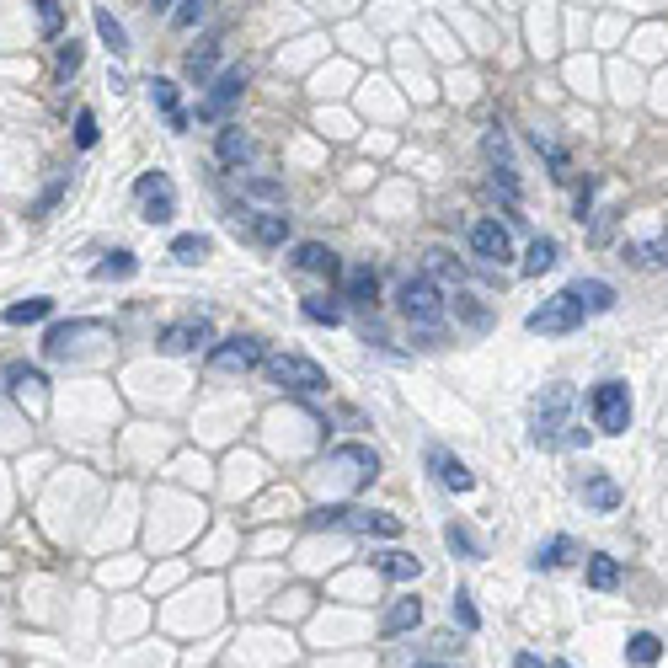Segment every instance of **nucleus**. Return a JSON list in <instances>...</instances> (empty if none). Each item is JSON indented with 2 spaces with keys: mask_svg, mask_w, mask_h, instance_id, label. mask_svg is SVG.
I'll list each match as a JSON object with an SVG mask.
<instances>
[{
  "mask_svg": "<svg viewBox=\"0 0 668 668\" xmlns=\"http://www.w3.org/2000/svg\"><path fill=\"white\" fill-rule=\"evenodd\" d=\"M572 412H578V396H572V385H546V391L535 396L530 407V433L540 449H562L567 433H572Z\"/></svg>",
  "mask_w": 668,
  "mask_h": 668,
  "instance_id": "f257e3e1",
  "label": "nucleus"
},
{
  "mask_svg": "<svg viewBox=\"0 0 668 668\" xmlns=\"http://www.w3.org/2000/svg\"><path fill=\"white\" fill-rule=\"evenodd\" d=\"M396 305H401V316H407L417 332L428 337H439V326H444V310H449V300H444V289L433 284L428 273H417V278H407V284H401V294H396Z\"/></svg>",
  "mask_w": 668,
  "mask_h": 668,
  "instance_id": "f03ea898",
  "label": "nucleus"
},
{
  "mask_svg": "<svg viewBox=\"0 0 668 668\" xmlns=\"http://www.w3.org/2000/svg\"><path fill=\"white\" fill-rule=\"evenodd\" d=\"M262 369H268V380L289 396H321L326 391V369L300 359V353H273V359H262Z\"/></svg>",
  "mask_w": 668,
  "mask_h": 668,
  "instance_id": "7ed1b4c3",
  "label": "nucleus"
},
{
  "mask_svg": "<svg viewBox=\"0 0 668 668\" xmlns=\"http://www.w3.org/2000/svg\"><path fill=\"white\" fill-rule=\"evenodd\" d=\"M588 321V310L578 305V294L562 289V294H551V300H540V310H530V332L540 337H567V332H578V326Z\"/></svg>",
  "mask_w": 668,
  "mask_h": 668,
  "instance_id": "20e7f679",
  "label": "nucleus"
},
{
  "mask_svg": "<svg viewBox=\"0 0 668 668\" xmlns=\"http://www.w3.org/2000/svg\"><path fill=\"white\" fill-rule=\"evenodd\" d=\"M588 412H594L599 433H626L631 428V391L620 380H599L594 391H588Z\"/></svg>",
  "mask_w": 668,
  "mask_h": 668,
  "instance_id": "39448f33",
  "label": "nucleus"
},
{
  "mask_svg": "<svg viewBox=\"0 0 668 668\" xmlns=\"http://www.w3.org/2000/svg\"><path fill=\"white\" fill-rule=\"evenodd\" d=\"M134 198H139V209H145V225H172L177 193H172V177L166 172H145L134 182Z\"/></svg>",
  "mask_w": 668,
  "mask_h": 668,
  "instance_id": "423d86ee",
  "label": "nucleus"
},
{
  "mask_svg": "<svg viewBox=\"0 0 668 668\" xmlns=\"http://www.w3.org/2000/svg\"><path fill=\"white\" fill-rule=\"evenodd\" d=\"M262 359H268V348H262L257 337H246V332H236V337H225V343L209 348V364L225 369V375H246V369H257Z\"/></svg>",
  "mask_w": 668,
  "mask_h": 668,
  "instance_id": "0eeeda50",
  "label": "nucleus"
},
{
  "mask_svg": "<svg viewBox=\"0 0 668 668\" xmlns=\"http://www.w3.org/2000/svg\"><path fill=\"white\" fill-rule=\"evenodd\" d=\"M246 81H252V75H246V65H230L220 81H209V97L198 102V118L204 123H214V118H225L230 107L241 102V91H246Z\"/></svg>",
  "mask_w": 668,
  "mask_h": 668,
  "instance_id": "6e6552de",
  "label": "nucleus"
},
{
  "mask_svg": "<svg viewBox=\"0 0 668 668\" xmlns=\"http://www.w3.org/2000/svg\"><path fill=\"white\" fill-rule=\"evenodd\" d=\"M471 252L487 262V268H503L508 257H514V241H508V225L497 220H476L471 225Z\"/></svg>",
  "mask_w": 668,
  "mask_h": 668,
  "instance_id": "1a4fd4ad",
  "label": "nucleus"
},
{
  "mask_svg": "<svg viewBox=\"0 0 668 668\" xmlns=\"http://www.w3.org/2000/svg\"><path fill=\"white\" fill-rule=\"evenodd\" d=\"M204 343H214V326L198 316V321H177L161 332V353H172V359H182V353H198Z\"/></svg>",
  "mask_w": 668,
  "mask_h": 668,
  "instance_id": "9d476101",
  "label": "nucleus"
},
{
  "mask_svg": "<svg viewBox=\"0 0 668 668\" xmlns=\"http://www.w3.org/2000/svg\"><path fill=\"white\" fill-rule=\"evenodd\" d=\"M241 220H246V230H252V241H262V246H284L289 241V214H278V209H241L236 225Z\"/></svg>",
  "mask_w": 668,
  "mask_h": 668,
  "instance_id": "9b49d317",
  "label": "nucleus"
},
{
  "mask_svg": "<svg viewBox=\"0 0 668 668\" xmlns=\"http://www.w3.org/2000/svg\"><path fill=\"white\" fill-rule=\"evenodd\" d=\"M252 134L241 129V123H225L220 129V139H214V155H220V166H230V172H241L246 161H252Z\"/></svg>",
  "mask_w": 668,
  "mask_h": 668,
  "instance_id": "f8f14e48",
  "label": "nucleus"
},
{
  "mask_svg": "<svg viewBox=\"0 0 668 668\" xmlns=\"http://www.w3.org/2000/svg\"><path fill=\"white\" fill-rule=\"evenodd\" d=\"M214 65H220V38H204L198 49H188V59H182V75H188L193 86H209V75H214Z\"/></svg>",
  "mask_w": 668,
  "mask_h": 668,
  "instance_id": "ddd939ff",
  "label": "nucleus"
},
{
  "mask_svg": "<svg viewBox=\"0 0 668 668\" xmlns=\"http://www.w3.org/2000/svg\"><path fill=\"white\" fill-rule=\"evenodd\" d=\"M583 503L594 508V514H615V508H620V487H615V476L588 471V476H583Z\"/></svg>",
  "mask_w": 668,
  "mask_h": 668,
  "instance_id": "4468645a",
  "label": "nucleus"
},
{
  "mask_svg": "<svg viewBox=\"0 0 668 668\" xmlns=\"http://www.w3.org/2000/svg\"><path fill=\"white\" fill-rule=\"evenodd\" d=\"M343 300H353V305H375L380 300V273L369 268V262L343 273Z\"/></svg>",
  "mask_w": 668,
  "mask_h": 668,
  "instance_id": "2eb2a0df",
  "label": "nucleus"
},
{
  "mask_svg": "<svg viewBox=\"0 0 668 668\" xmlns=\"http://www.w3.org/2000/svg\"><path fill=\"white\" fill-rule=\"evenodd\" d=\"M428 465H433V476H439L449 492H471V487H476V476L465 471V460L444 455V449H428Z\"/></svg>",
  "mask_w": 668,
  "mask_h": 668,
  "instance_id": "dca6fc26",
  "label": "nucleus"
},
{
  "mask_svg": "<svg viewBox=\"0 0 668 668\" xmlns=\"http://www.w3.org/2000/svg\"><path fill=\"white\" fill-rule=\"evenodd\" d=\"M417 626H423V599H396L380 620V636H407Z\"/></svg>",
  "mask_w": 668,
  "mask_h": 668,
  "instance_id": "f3484780",
  "label": "nucleus"
},
{
  "mask_svg": "<svg viewBox=\"0 0 668 668\" xmlns=\"http://www.w3.org/2000/svg\"><path fill=\"white\" fill-rule=\"evenodd\" d=\"M289 262H294L300 273H326V278L337 273V252H332V246H321V241H300Z\"/></svg>",
  "mask_w": 668,
  "mask_h": 668,
  "instance_id": "a211bd4d",
  "label": "nucleus"
},
{
  "mask_svg": "<svg viewBox=\"0 0 668 668\" xmlns=\"http://www.w3.org/2000/svg\"><path fill=\"white\" fill-rule=\"evenodd\" d=\"M620 257H626L631 268H668V236H652V241H626V246H620Z\"/></svg>",
  "mask_w": 668,
  "mask_h": 668,
  "instance_id": "6ab92c4d",
  "label": "nucleus"
},
{
  "mask_svg": "<svg viewBox=\"0 0 668 668\" xmlns=\"http://www.w3.org/2000/svg\"><path fill=\"white\" fill-rule=\"evenodd\" d=\"M567 289L578 294V305L588 316H604V310L615 305V284H604V278H578V284H567Z\"/></svg>",
  "mask_w": 668,
  "mask_h": 668,
  "instance_id": "aec40b11",
  "label": "nucleus"
},
{
  "mask_svg": "<svg viewBox=\"0 0 668 668\" xmlns=\"http://www.w3.org/2000/svg\"><path fill=\"white\" fill-rule=\"evenodd\" d=\"M150 102L161 107L166 123H172L177 134H188V113H182V102H177V86H172V81H161V75H155V81H150Z\"/></svg>",
  "mask_w": 668,
  "mask_h": 668,
  "instance_id": "412c9836",
  "label": "nucleus"
},
{
  "mask_svg": "<svg viewBox=\"0 0 668 668\" xmlns=\"http://www.w3.org/2000/svg\"><path fill=\"white\" fill-rule=\"evenodd\" d=\"M343 530H353V535H401V519L369 514V508H348V524H343Z\"/></svg>",
  "mask_w": 668,
  "mask_h": 668,
  "instance_id": "4be33fe9",
  "label": "nucleus"
},
{
  "mask_svg": "<svg viewBox=\"0 0 668 668\" xmlns=\"http://www.w3.org/2000/svg\"><path fill=\"white\" fill-rule=\"evenodd\" d=\"M572 556H578V546H572L567 535H556V540H546V546L530 556V567H535V572H556V567H567Z\"/></svg>",
  "mask_w": 668,
  "mask_h": 668,
  "instance_id": "5701e85b",
  "label": "nucleus"
},
{
  "mask_svg": "<svg viewBox=\"0 0 668 668\" xmlns=\"http://www.w3.org/2000/svg\"><path fill=\"white\" fill-rule=\"evenodd\" d=\"M556 257H562L556 236H535V241H530V252H524V273H530V278L551 273V268H556Z\"/></svg>",
  "mask_w": 668,
  "mask_h": 668,
  "instance_id": "b1692460",
  "label": "nucleus"
},
{
  "mask_svg": "<svg viewBox=\"0 0 668 668\" xmlns=\"http://www.w3.org/2000/svg\"><path fill=\"white\" fill-rule=\"evenodd\" d=\"M332 460H337V465H359V481H375V476H380V455H375V449H364V444L332 449Z\"/></svg>",
  "mask_w": 668,
  "mask_h": 668,
  "instance_id": "393cba45",
  "label": "nucleus"
},
{
  "mask_svg": "<svg viewBox=\"0 0 668 668\" xmlns=\"http://www.w3.org/2000/svg\"><path fill=\"white\" fill-rule=\"evenodd\" d=\"M444 546L460 556V562H481V556H487V546H481V540L465 530V524H444Z\"/></svg>",
  "mask_w": 668,
  "mask_h": 668,
  "instance_id": "a878e982",
  "label": "nucleus"
},
{
  "mask_svg": "<svg viewBox=\"0 0 668 668\" xmlns=\"http://www.w3.org/2000/svg\"><path fill=\"white\" fill-rule=\"evenodd\" d=\"M91 22H97V33H102V43H107V49H113V54H129V33H123V22L113 17V11H91Z\"/></svg>",
  "mask_w": 668,
  "mask_h": 668,
  "instance_id": "bb28decb",
  "label": "nucleus"
},
{
  "mask_svg": "<svg viewBox=\"0 0 668 668\" xmlns=\"http://www.w3.org/2000/svg\"><path fill=\"white\" fill-rule=\"evenodd\" d=\"M620 583V562L615 556H588V588H599V594H610V588Z\"/></svg>",
  "mask_w": 668,
  "mask_h": 668,
  "instance_id": "cd10ccee",
  "label": "nucleus"
},
{
  "mask_svg": "<svg viewBox=\"0 0 668 668\" xmlns=\"http://www.w3.org/2000/svg\"><path fill=\"white\" fill-rule=\"evenodd\" d=\"M380 572H385L391 583H412L417 572H423V562H417V556H407V551H385V556H380Z\"/></svg>",
  "mask_w": 668,
  "mask_h": 668,
  "instance_id": "c85d7f7f",
  "label": "nucleus"
},
{
  "mask_svg": "<svg viewBox=\"0 0 668 668\" xmlns=\"http://www.w3.org/2000/svg\"><path fill=\"white\" fill-rule=\"evenodd\" d=\"M626 658H631L636 668H652V663L663 658V642H658V636H652V631H636L631 642H626Z\"/></svg>",
  "mask_w": 668,
  "mask_h": 668,
  "instance_id": "c756f323",
  "label": "nucleus"
},
{
  "mask_svg": "<svg viewBox=\"0 0 668 668\" xmlns=\"http://www.w3.org/2000/svg\"><path fill=\"white\" fill-rule=\"evenodd\" d=\"M214 11V0H177V11H172V27L177 33H188V27H198Z\"/></svg>",
  "mask_w": 668,
  "mask_h": 668,
  "instance_id": "7c9ffc66",
  "label": "nucleus"
},
{
  "mask_svg": "<svg viewBox=\"0 0 668 668\" xmlns=\"http://www.w3.org/2000/svg\"><path fill=\"white\" fill-rule=\"evenodd\" d=\"M49 310H54V300H43V294H38V300L11 305V310H6V326H33V321H43V316H49Z\"/></svg>",
  "mask_w": 668,
  "mask_h": 668,
  "instance_id": "2f4dec72",
  "label": "nucleus"
},
{
  "mask_svg": "<svg viewBox=\"0 0 668 668\" xmlns=\"http://www.w3.org/2000/svg\"><path fill=\"white\" fill-rule=\"evenodd\" d=\"M300 316L316 321V326H337V321H343V305H337V300H300Z\"/></svg>",
  "mask_w": 668,
  "mask_h": 668,
  "instance_id": "473e14b6",
  "label": "nucleus"
},
{
  "mask_svg": "<svg viewBox=\"0 0 668 668\" xmlns=\"http://www.w3.org/2000/svg\"><path fill=\"white\" fill-rule=\"evenodd\" d=\"M91 273H97L102 284H107V278H134V273H139V262H134V252H113L107 262H97Z\"/></svg>",
  "mask_w": 668,
  "mask_h": 668,
  "instance_id": "72a5a7b5",
  "label": "nucleus"
},
{
  "mask_svg": "<svg viewBox=\"0 0 668 668\" xmlns=\"http://www.w3.org/2000/svg\"><path fill=\"white\" fill-rule=\"evenodd\" d=\"M209 246H214L209 236H177V241H172V257H177V262H204Z\"/></svg>",
  "mask_w": 668,
  "mask_h": 668,
  "instance_id": "f704fd0d",
  "label": "nucleus"
},
{
  "mask_svg": "<svg viewBox=\"0 0 668 668\" xmlns=\"http://www.w3.org/2000/svg\"><path fill=\"white\" fill-rule=\"evenodd\" d=\"M33 11H38V27L49 38H59V27H65V6L59 0H33Z\"/></svg>",
  "mask_w": 668,
  "mask_h": 668,
  "instance_id": "c9c22d12",
  "label": "nucleus"
},
{
  "mask_svg": "<svg viewBox=\"0 0 668 668\" xmlns=\"http://www.w3.org/2000/svg\"><path fill=\"white\" fill-rule=\"evenodd\" d=\"M481 150H487V161H492V166H514V161H508V134L497 129V123L487 129V139H481Z\"/></svg>",
  "mask_w": 668,
  "mask_h": 668,
  "instance_id": "e433bc0d",
  "label": "nucleus"
},
{
  "mask_svg": "<svg viewBox=\"0 0 668 668\" xmlns=\"http://www.w3.org/2000/svg\"><path fill=\"white\" fill-rule=\"evenodd\" d=\"M449 615L460 620V631H476V626H481V615H476V604H471V594H465V588L449 599Z\"/></svg>",
  "mask_w": 668,
  "mask_h": 668,
  "instance_id": "4c0bfd02",
  "label": "nucleus"
},
{
  "mask_svg": "<svg viewBox=\"0 0 668 668\" xmlns=\"http://www.w3.org/2000/svg\"><path fill=\"white\" fill-rule=\"evenodd\" d=\"M310 530H343L348 524V508H310Z\"/></svg>",
  "mask_w": 668,
  "mask_h": 668,
  "instance_id": "58836bf2",
  "label": "nucleus"
},
{
  "mask_svg": "<svg viewBox=\"0 0 668 668\" xmlns=\"http://www.w3.org/2000/svg\"><path fill=\"white\" fill-rule=\"evenodd\" d=\"M75 145H81V150L97 145V113H91V107H81V113H75Z\"/></svg>",
  "mask_w": 668,
  "mask_h": 668,
  "instance_id": "ea45409f",
  "label": "nucleus"
},
{
  "mask_svg": "<svg viewBox=\"0 0 668 668\" xmlns=\"http://www.w3.org/2000/svg\"><path fill=\"white\" fill-rule=\"evenodd\" d=\"M615 225H620V214H615V209H599V214H594V230H588V241L604 246V241L615 236Z\"/></svg>",
  "mask_w": 668,
  "mask_h": 668,
  "instance_id": "a19ab883",
  "label": "nucleus"
},
{
  "mask_svg": "<svg viewBox=\"0 0 668 668\" xmlns=\"http://www.w3.org/2000/svg\"><path fill=\"white\" fill-rule=\"evenodd\" d=\"M6 380L17 385V391H27V385H43V369H33V364H11V369H6Z\"/></svg>",
  "mask_w": 668,
  "mask_h": 668,
  "instance_id": "79ce46f5",
  "label": "nucleus"
},
{
  "mask_svg": "<svg viewBox=\"0 0 668 668\" xmlns=\"http://www.w3.org/2000/svg\"><path fill=\"white\" fill-rule=\"evenodd\" d=\"M65 188H70V177H54L49 188H43V198H38V209H33V214H49V209L59 204V198H65Z\"/></svg>",
  "mask_w": 668,
  "mask_h": 668,
  "instance_id": "37998d69",
  "label": "nucleus"
},
{
  "mask_svg": "<svg viewBox=\"0 0 668 668\" xmlns=\"http://www.w3.org/2000/svg\"><path fill=\"white\" fill-rule=\"evenodd\" d=\"M246 193H252V198H268V204H273V198H284V188H278L273 177H246Z\"/></svg>",
  "mask_w": 668,
  "mask_h": 668,
  "instance_id": "c03bdc74",
  "label": "nucleus"
},
{
  "mask_svg": "<svg viewBox=\"0 0 668 668\" xmlns=\"http://www.w3.org/2000/svg\"><path fill=\"white\" fill-rule=\"evenodd\" d=\"M594 188H599V182L588 177L583 188H578V198H572V214H578V220H588V214H594Z\"/></svg>",
  "mask_w": 668,
  "mask_h": 668,
  "instance_id": "a18cd8bd",
  "label": "nucleus"
},
{
  "mask_svg": "<svg viewBox=\"0 0 668 668\" xmlns=\"http://www.w3.org/2000/svg\"><path fill=\"white\" fill-rule=\"evenodd\" d=\"M59 70H65V75H70V70H81V43H75V38H70V43H59Z\"/></svg>",
  "mask_w": 668,
  "mask_h": 668,
  "instance_id": "49530a36",
  "label": "nucleus"
},
{
  "mask_svg": "<svg viewBox=\"0 0 668 668\" xmlns=\"http://www.w3.org/2000/svg\"><path fill=\"white\" fill-rule=\"evenodd\" d=\"M567 444H572V449H588V444H594V428L572 423V433H567Z\"/></svg>",
  "mask_w": 668,
  "mask_h": 668,
  "instance_id": "de8ad7c7",
  "label": "nucleus"
},
{
  "mask_svg": "<svg viewBox=\"0 0 668 668\" xmlns=\"http://www.w3.org/2000/svg\"><path fill=\"white\" fill-rule=\"evenodd\" d=\"M514 668H551V663H540L535 652H519V658H514Z\"/></svg>",
  "mask_w": 668,
  "mask_h": 668,
  "instance_id": "09e8293b",
  "label": "nucleus"
},
{
  "mask_svg": "<svg viewBox=\"0 0 668 668\" xmlns=\"http://www.w3.org/2000/svg\"><path fill=\"white\" fill-rule=\"evenodd\" d=\"M145 6H150V11H166V17H172V11H177V0H145Z\"/></svg>",
  "mask_w": 668,
  "mask_h": 668,
  "instance_id": "8fccbe9b",
  "label": "nucleus"
},
{
  "mask_svg": "<svg viewBox=\"0 0 668 668\" xmlns=\"http://www.w3.org/2000/svg\"><path fill=\"white\" fill-rule=\"evenodd\" d=\"M412 668H444V663H412Z\"/></svg>",
  "mask_w": 668,
  "mask_h": 668,
  "instance_id": "3c124183",
  "label": "nucleus"
},
{
  "mask_svg": "<svg viewBox=\"0 0 668 668\" xmlns=\"http://www.w3.org/2000/svg\"><path fill=\"white\" fill-rule=\"evenodd\" d=\"M551 668H572V663H551Z\"/></svg>",
  "mask_w": 668,
  "mask_h": 668,
  "instance_id": "603ef678",
  "label": "nucleus"
}]
</instances>
